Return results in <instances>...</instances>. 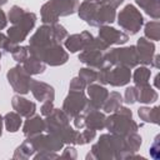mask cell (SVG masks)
Wrapping results in <instances>:
<instances>
[{
    "label": "cell",
    "mask_w": 160,
    "mask_h": 160,
    "mask_svg": "<svg viewBox=\"0 0 160 160\" xmlns=\"http://www.w3.org/2000/svg\"><path fill=\"white\" fill-rule=\"evenodd\" d=\"M2 120H4V122H5V128H6V130H8L9 132H16V131L20 129L21 122H22L21 115L18 114L16 111H10V112H8V114L2 118Z\"/></svg>",
    "instance_id": "obj_25"
},
{
    "label": "cell",
    "mask_w": 160,
    "mask_h": 160,
    "mask_svg": "<svg viewBox=\"0 0 160 160\" xmlns=\"http://www.w3.org/2000/svg\"><path fill=\"white\" fill-rule=\"evenodd\" d=\"M54 110V104L52 101H44L42 105H41V109H40V112L42 116H48Z\"/></svg>",
    "instance_id": "obj_37"
},
{
    "label": "cell",
    "mask_w": 160,
    "mask_h": 160,
    "mask_svg": "<svg viewBox=\"0 0 160 160\" xmlns=\"http://www.w3.org/2000/svg\"><path fill=\"white\" fill-rule=\"evenodd\" d=\"M135 1L152 19H155V20L159 19L160 12H159V1L158 0H135Z\"/></svg>",
    "instance_id": "obj_27"
},
{
    "label": "cell",
    "mask_w": 160,
    "mask_h": 160,
    "mask_svg": "<svg viewBox=\"0 0 160 160\" xmlns=\"http://www.w3.org/2000/svg\"><path fill=\"white\" fill-rule=\"evenodd\" d=\"M30 90L34 95V98L38 101H54L55 99V90L51 85L44 82V81H39V80H32Z\"/></svg>",
    "instance_id": "obj_18"
},
{
    "label": "cell",
    "mask_w": 160,
    "mask_h": 160,
    "mask_svg": "<svg viewBox=\"0 0 160 160\" xmlns=\"http://www.w3.org/2000/svg\"><path fill=\"white\" fill-rule=\"evenodd\" d=\"M9 20L12 26L8 30V39L14 45H18L26 39L29 32L35 26L36 15L34 12L26 11L18 5H14L9 11Z\"/></svg>",
    "instance_id": "obj_2"
},
{
    "label": "cell",
    "mask_w": 160,
    "mask_h": 160,
    "mask_svg": "<svg viewBox=\"0 0 160 160\" xmlns=\"http://www.w3.org/2000/svg\"><path fill=\"white\" fill-rule=\"evenodd\" d=\"M125 158V144L124 136L105 134L101 135L95 145L91 148V152L88 154L86 159H121Z\"/></svg>",
    "instance_id": "obj_3"
},
{
    "label": "cell",
    "mask_w": 160,
    "mask_h": 160,
    "mask_svg": "<svg viewBox=\"0 0 160 160\" xmlns=\"http://www.w3.org/2000/svg\"><path fill=\"white\" fill-rule=\"evenodd\" d=\"M1 130H2V116L0 115V136H1Z\"/></svg>",
    "instance_id": "obj_42"
},
{
    "label": "cell",
    "mask_w": 160,
    "mask_h": 160,
    "mask_svg": "<svg viewBox=\"0 0 160 160\" xmlns=\"http://www.w3.org/2000/svg\"><path fill=\"white\" fill-rule=\"evenodd\" d=\"M0 59H1V52H0Z\"/></svg>",
    "instance_id": "obj_44"
},
{
    "label": "cell",
    "mask_w": 160,
    "mask_h": 160,
    "mask_svg": "<svg viewBox=\"0 0 160 160\" xmlns=\"http://www.w3.org/2000/svg\"><path fill=\"white\" fill-rule=\"evenodd\" d=\"M8 81L11 85L12 90L18 94H28L30 91V86L32 82V78L28 74L22 66L16 65L8 71Z\"/></svg>",
    "instance_id": "obj_11"
},
{
    "label": "cell",
    "mask_w": 160,
    "mask_h": 160,
    "mask_svg": "<svg viewBox=\"0 0 160 160\" xmlns=\"http://www.w3.org/2000/svg\"><path fill=\"white\" fill-rule=\"evenodd\" d=\"M45 130H46V124H45V120L40 115H32L28 118V120L25 121L22 126V132L26 138L39 135Z\"/></svg>",
    "instance_id": "obj_21"
},
{
    "label": "cell",
    "mask_w": 160,
    "mask_h": 160,
    "mask_svg": "<svg viewBox=\"0 0 160 160\" xmlns=\"http://www.w3.org/2000/svg\"><path fill=\"white\" fill-rule=\"evenodd\" d=\"M144 31H145V36L149 40L158 41L160 39V25H159V21H156V20L149 21L145 25V30Z\"/></svg>",
    "instance_id": "obj_31"
},
{
    "label": "cell",
    "mask_w": 160,
    "mask_h": 160,
    "mask_svg": "<svg viewBox=\"0 0 160 160\" xmlns=\"http://www.w3.org/2000/svg\"><path fill=\"white\" fill-rule=\"evenodd\" d=\"M96 136V130H92V129H85L84 131L79 132L78 135V139H76V144L79 145H84V144H88L90 142L92 139H95Z\"/></svg>",
    "instance_id": "obj_34"
},
{
    "label": "cell",
    "mask_w": 160,
    "mask_h": 160,
    "mask_svg": "<svg viewBox=\"0 0 160 160\" xmlns=\"http://www.w3.org/2000/svg\"><path fill=\"white\" fill-rule=\"evenodd\" d=\"M70 118L61 109H55L50 115L46 116L45 124H46V131L58 136L62 142L66 144H76V139L79 135V131L74 130L69 124Z\"/></svg>",
    "instance_id": "obj_4"
},
{
    "label": "cell",
    "mask_w": 160,
    "mask_h": 160,
    "mask_svg": "<svg viewBox=\"0 0 160 160\" xmlns=\"http://www.w3.org/2000/svg\"><path fill=\"white\" fill-rule=\"evenodd\" d=\"M79 0H49L41 6V21L55 24L60 16H68L78 11Z\"/></svg>",
    "instance_id": "obj_6"
},
{
    "label": "cell",
    "mask_w": 160,
    "mask_h": 160,
    "mask_svg": "<svg viewBox=\"0 0 160 160\" xmlns=\"http://www.w3.org/2000/svg\"><path fill=\"white\" fill-rule=\"evenodd\" d=\"M6 25H8V19H6V15H5V12L0 9V30H2V29H5L6 28Z\"/></svg>",
    "instance_id": "obj_40"
},
{
    "label": "cell",
    "mask_w": 160,
    "mask_h": 160,
    "mask_svg": "<svg viewBox=\"0 0 160 160\" xmlns=\"http://www.w3.org/2000/svg\"><path fill=\"white\" fill-rule=\"evenodd\" d=\"M99 39L101 41H104L108 46L121 45L129 40V35L124 31H120L114 28L104 25V26H100V29H99Z\"/></svg>",
    "instance_id": "obj_13"
},
{
    "label": "cell",
    "mask_w": 160,
    "mask_h": 160,
    "mask_svg": "<svg viewBox=\"0 0 160 160\" xmlns=\"http://www.w3.org/2000/svg\"><path fill=\"white\" fill-rule=\"evenodd\" d=\"M105 128L110 131V134L119 135V136H126L130 132L138 131L139 125L132 120L131 110L128 108H118L109 118L105 120Z\"/></svg>",
    "instance_id": "obj_5"
},
{
    "label": "cell",
    "mask_w": 160,
    "mask_h": 160,
    "mask_svg": "<svg viewBox=\"0 0 160 160\" xmlns=\"http://www.w3.org/2000/svg\"><path fill=\"white\" fill-rule=\"evenodd\" d=\"M88 88V95H89V106L92 109L100 110L102 108V104L105 102L109 91L105 86L98 85V84H90L86 86Z\"/></svg>",
    "instance_id": "obj_17"
},
{
    "label": "cell",
    "mask_w": 160,
    "mask_h": 160,
    "mask_svg": "<svg viewBox=\"0 0 160 160\" xmlns=\"http://www.w3.org/2000/svg\"><path fill=\"white\" fill-rule=\"evenodd\" d=\"M29 141L32 145L34 150L40 151V152L41 151H59L64 144L58 136H55L50 132L48 135L39 134V135L31 136V138H29Z\"/></svg>",
    "instance_id": "obj_12"
},
{
    "label": "cell",
    "mask_w": 160,
    "mask_h": 160,
    "mask_svg": "<svg viewBox=\"0 0 160 160\" xmlns=\"http://www.w3.org/2000/svg\"><path fill=\"white\" fill-rule=\"evenodd\" d=\"M118 24L124 30H126L130 35H134L141 29V26L144 24V19H142V15L140 14V11L134 5L129 4L119 12Z\"/></svg>",
    "instance_id": "obj_9"
},
{
    "label": "cell",
    "mask_w": 160,
    "mask_h": 160,
    "mask_svg": "<svg viewBox=\"0 0 160 160\" xmlns=\"http://www.w3.org/2000/svg\"><path fill=\"white\" fill-rule=\"evenodd\" d=\"M131 80V71L129 68L125 66H114L112 65L108 69L106 75V84L111 86H124L129 84Z\"/></svg>",
    "instance_id": "obj_14"
},
{
    "label": "cell",
    "mask_w": 160,
    "mask_h": 160,
    "mask_svg": "<svg viewBox=\"0 0 160 160\" xmlns=\"http://www.w3.org/2000/svg\"><path fill=\"white\" fill-rule=\"evenodd\" d=\"M151 71L146 68V66H140L138 68L134 74H132V81L135 84V86H144L149 84V79H150Z\"/></svg>",
    "instance_id": "obj_29"
},
{
    "label": "cell",
    "mask_w": 160,
    "mask_h": 160,
    "mask_svg": "<svg viewBox=\"0 0 160 160\" xmlns=\"http://www.w3.org/2000/svg\"><path fill=\"white\" fill-rule=\"evenodd\" d=\"M105 4H108V5H110V6H112L114 9H116L120 4H122V1L124 0H102Z\"/></svg>",
    "instance_id": "obj_41"
},
{
    "label": "cell",
    "mask_w": 160,
    "mask_h": 160,
    "mask_svg": "<svg viewBox=\"0 0 160 160\" xmlns=\"http://www.w3.org/2000/svg\"><path fill=\"white\" fill-rule=\"evenodd\" d=\"M22 68H24V70L28 74H30V75H38V74H42L45 71L46 65L41 60L36 59L35 56L29 55L26 58V60L22 62Z\"/></svg>",
    "instance_id": "obj_23"
},
{
    "label": "cell",
    "mask_w": 160,
    "mask_h": 160,
    "mask_svg": "<svg viewBox=\"0 0 160 160\" xmlns=\"http://www.w3.org/2000/svg\"><path fill=\"white\" fill-rule=\"evenodd\" d=\"M85 88H86V85L84 84V81L79 76L78 78H74L70 81V85H69V89L70 90H81V91H84Z\"/></svg>",
    "instance_id": "obj_36"
},
{
    "label": "cell",
    "mask_w": 160,
    "mask_h": 160,
    "mask_svg": "<svg viewBox=\"0 0 160 160\" xmlns=\"http://www.w3.org/2000/svg\"><path fill=\"white\" fill-rule=\"evenodd\" d=\"M121 102H122V98H121V95L119 94V92H116V91H112V92H109V95H108V98H106V100H105V102L102 104V110L105 111V112H114L118 108H120L121 106Z\"/></svg>",
    "instance_id": "obj_26"
},
{
    "label": "cell",
    "mask_w": 160,
    "mask_h": 160,
    "mask_svg": "<svg viewBox=\"0 0 160 160\" xmlns=\"http://www.w3.org/2000/svg\"><path fill=\"white\" fill-rule=\"evenodd\" d=\"M61 158H71V159H75L76 158V150L75 148L72 146H68L64 151V154L61 155Z\"/></svg>",
    "instance_id": "obj_39"
},
{
    "label": "cell",
    "mask_w": 160,
    "mask_h": 160,
    "mask_svg": "<svg viewBox=\"0 0 160 160\" xmlns=\"http://www.w3.org/2000/svg\"><path fill=\"white\" fill-rule=\"evenodd\" d=\"M138 114L140 119L145 122H152V124H159V108L154 106L152 109L142 106L138 110Z\"/></svg>",
    "instance_id": "obj_28"
},
{
    "label": "cell",
    "mask_w": 160,
    "mask_h": 160,
    "mask_svg": "<svg viewBox=\"0 0 160 160\" xmlns=\"http://www.w3.org/2000/svg\"><path fill=\"white\" fill-rule=\"evenodd\" d=\"M78 12L81 20L95 28L111 24L116 16L115 9L102 0H84L78 8Z\"/></svg>",
    "instance_id": "obj_1"
},
{
    "label": "cell",
    "mask_w": 160,
    "mask_h": 160,
    "mask_svg": "<svg viewBox=\"0 0 160 160\" xmlns=\"http://www.w3.org/2000/svg\"><path fill=\"white\" fill-rule=\"evenodd\" d=\"M136 88H138L136 101L144 102V104H150V102H155L158 100V92L150 86V84L144 85V86H136Z\"/></svg>",
    "instance_id": "obj_24"
},
{
    "label": "cell",
    "mask_w": 160,
    "mask_h": 160,
    "mask_svg": "<svg viewBox=\"0 0 160 160\" xmlns=\"http://www.w3.org/2000/svg\"><path fill=\"white\" fill-rule=\"evenodd\" d=\"M92 39L94 36L89 31H82L80 34L68 35L64 40V45L66 50H69L70 52H76V51L84 50L92 41Z\"/></svg>",
    "instance_id": "obj_15"
},
{
    "label": "cell",
    "mask_w": 160,
    "mask_h": 160,
    "mask_svg": "<svg viewBox=\"0 0 160 160\" xmlns=\"http://www.w3.org/2000/svg\"><path fill=\"white\" fill-rule=\"evenodd\" d=\"M135 48H136L139 62L142 65H151L154 52H155V45L150 42V40H146L145 38H140Z\"/></svg>",
    "instance_id": "obj_19"
},
{
    "label": "cell",
    "mask_w": 160,
    "mask_h": 160,
    "mask_svg": "<svg viewBox=\"0 0 160 160\" xmlns=\"http://www.w3.org/2000/svg\"><path fill=\"white\" fill-rule=\"evenodd\" d=\"M104 59L106 64L112 66H125V68H135L139 64L136 48L128 46V48H115L110 51L104 54Z\"/></svg>",
    "instance_id": "obj_8"
},
{
    "label": "cell",
    "mask_w": 160,
    "mask_h": 160,
    "mask_svg": "<svg viewBox=\"0 0 160 160\" xmlns=\"http://www.w3.org/2000/svg\"><path fill=\"white\" fill-rule=\"evenodd\" d=\"M89 106V100L81 90H70L68 96L64 100L62 110L69 118H74L79 114H82Z\"/></svg>",
    "instance_id": "obj_10"
},
{
    "label": "cell",
    "mask_w": 160,
    "mask_h": 160,
    "mask_svg": "<svg viewBox=\"0 0 160 160\" xmlns=\"http://www.w3.org/2000/svg\"><path fill=\"white\" fill-rule=\"evenodd\" d=\"M35 152V150H34V148H32V145L30 144V141H29V139L28 140H25L18 149H16V151H15V154H14V159H28V158H30V156H32V154Z\"/></svg>",
    "instance_id": "obj_30"
},
{
    "label": "cell",
    "mask_w": 160,
    "mask_h": 160,
    "mask_svg": "<svg viewBox=\"0 0 160 160\" xmlns=\"http://www.w3.org/2000/svg\"><path fill=\"white\" fill-rule=\"evenodd\" d=\"M104 54L105 51H101L98 49H84L79 54V60L82 64L88 65L89 68L100 69L106 64L104 59Z\"/></svg>",
    "instance_id": "obj_16"
},
{
    "label": "cell",
    "mask_w": 160,
    "mask_h": 160,
    "mask_svg": "<svg viewBox=\"0 0 160 160\" xmlns=\"http://www.w3.org/2000/svg\"><path fill=\"white\" fill-rule=\"evenodd\" d=\"M72 119H74V125H75L76 129L85 128V116H84V114H79V115L74 116Z\"/></svg>",
    "instance_id": "obj_38"
},
{
    "label": "cell",
    "mask_w": 160,
    "mask_h": 160,
    "mask_svg": "<svg viewBox=\"0 0 160 160\" xmlns=\"http://www.w3.org/2000/svg\"><path fill=\"white\" fill-rule=\"evenodd\" d=\"M79 78L88 86V85L92 84L94 81H96V79H98V71L95 69H92V68H82L79 71Z\"/></svg>",
    "instance_id": "obj_32"
},
{
    "label": "cell",
    "mask_w": 160,
    "mask_h": 160,
    "mask_svg": "<svg viewBox=\"0 0 160 160\" xmlns=\"http://www.w3.org/2000/svg\"><path fill=\"white\" fill-rule=\"evenodd\" d=\"M11 55H12V59L20 64H22L26 58L30 55L29 54V46H15L14 50L11 51Z\"/></svg>",
    "instance_id": "obj_33"
},
{
    "label": "cell",
    "mask_w": 160,
    "mask_h": 160,
    "mask_svg": "<svg viewBox=\"0 0 160 160\" xmlns=\"http://www.w3.org/2000/svg\"><path fill=\"white\" fill-rule=\"evenodd\" d=\"M136 98H138V88L136 86H130V88H126L125 90V95H124V102L125 104H134L136 101Z\"/></svg>",
    "instance_id": "obj_35"
},
{
    "label": "cell",
    "mask_w": 160,
    "mask_h": 160,
    "mask_svg": "<svg viewBox=\"0 0 160 160\" xmlns=\"http://www.w3.org/2000/svg\"><path fill=\"white\" fill-rule=\"evenodd\" d=\"M11 105L14 108V110L20 114L21 116H25V118H30L35 114L36 111V105L35 102L20 96V95H15L12 96V100H11Z\"/></svg>",
    "instance_id": "obj_22"
},
{
    "label": "cell",
    "mask_w": 160,
    "mask_h": 160,
    "mask_svg": "<svg viewBox=\"0 0 160 160\" xmlns=\"http://www.w3.org/2000/svg\"><path fill=\"white\" fill-rule=\"evenodd\" d=\"M85 116V126L92 130H102L105 128V120L106 116L100 112L98 109H92L88 106L85 111L82 112Z\"/></svg>",
    "instance_id": "obj_20"
},
{
    "label": "cell",
    "mask_w": 160,
    "mask_h": 160,
    "mask_svg": "<svg viewBox=\"0 0 160 160\" xmlns=\"http://www.w3.org/2000/svg\"><path fill=\"white\" fill-rule=\"evenodd\" d=\"M29 54L35 56L36 59L41 60L45 65L50 66H59L68 61L69 55L61 46V44H51L42 48H30Z\"/></svg>",
    "instance_id": "obj_7"
},
{
    "label": "cell",
    "mask_w": 160,
    "mask_h": 160,
    "mask_svg": "<svg viewBox=\"0 0 160 160\" xmlns=\"http://www.w3.org/2000/svg\"><path fill=\"white\" fill-rule=\"evenodd\" d=\"M6 2H8V0H0V5H4Z\"/></svg>",
    "instance_id": "obj_43"
}]
</instances>
